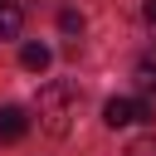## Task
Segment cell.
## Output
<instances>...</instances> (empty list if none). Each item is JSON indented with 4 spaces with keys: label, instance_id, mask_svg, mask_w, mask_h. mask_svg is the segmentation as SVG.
Instances as JSON below:
<instances>
[{
    "label": "cell",
    "instance_id": "obj_1",
    "mask_svg": "<svg viewBox=\"0 0 156 156\" xmlns=\"http://www.w3.org/2000/svg\"><path fill=\"white\" fill-rule=\"evenodd\" d=\"M73 117H78V88L63 83V78L44 83V88H39V127H44L49 136H68Z\"/></svg>",
    "mask_w": 156,
    "mask_h": 156
},
{
    "label": "cell",
    "instance_id": "obj_2",
    "mask_svg": "<svg viewBox=\"0 0 156 156\" xmlns=\"http://www.w3.org/2000/svg\"><path fill=\"white\" fill-rule=\"evenodd\" d=\"M156 112H151V102H141V98H107V107H102V122L117 132V127H136V122H151Z\"/></svg>",
    "mask_w": 156,
    "mask_h": 156
},
{
    "label": "cell",
    "instance_id": "obj_3",
    "mask_svg": "<svg viewBox=\"0 0 156 156\" xmlns=\"http://www.w3.org/2000/svg\"><path fill=\"white\" fill-rule=\"evenodd\" d=\"M24 132H29V112H24V107H15V102H10V107H0V141L10 146V141H20Z\"/></svg>",
    "mask_w": 156,
    "mask_h": 156
},
{
    "label": "cell",
    "instance_id": "obj_4",
    "mask_svg": "<svg viewBox=\"0 0 156 156\" xmlns=\"http://www.w3.org/2000/svg\"><path fill=\"white\" fill-rule=\"evenodd\" d=\"M20 29H24V5L0 0V39H20Z\"/></svg>",
    "mask_w": 156,
    "mask_h": 156
},
{
    "label": "cell",
    "instance_id": "obj_5",
    "mask_svg": "<svg viewBox=\"0 0 156 156\" xmlns=\"http://www.w3.org/2000/svg\"><path fill=\"white\" fill-rule=\"evenodd\" d=\"M132 78H136V88H141L146 98H156V49L136 58V73H132Z\"/></svg>",
    "mask_w": 156,
    "mask_h": 156
},
{
    "label": "cell",
    "instance_id": "obj_6",
    "mask_svg": "<svg viewBox=\"0 0 156 156\" xmlns=\"http://www.w3.org/2000/svg\"><path fill=\"white\" fill-rule=\"evenodd\" d=\"M49 58H54V54H49V44H24V49H20V63H24L29 73H44V68H49Z\"/></svg>",
    "mask_w": 156,
    "mask_h": 156
},
{
    "label": "cell",
    "instance_id": "obj_7",
    "mask_svg": "<svg viewBox=\"0 0 156 156\" xmlns=\"http://www.w3.org/2000/svg\"><path fill=\"white\" fill-rule=\"evenodd\" d=\"M127 156H156V132H151V136H136V141L127 146Z\"/></svg>",
    "mask_w": 156,
    "mask_h": 156
},
{
    "label": "cell",
    "instance_id": "obj_8",
    "mask_svg": "<svg viewBox=\"0 0 156 156\" xmlns=\"http://www.w3.org/2000/svg\"><path fill=\"white\" fill-rule=\"evenodd\" d=\"M58 29H63V34H83V15L63 10V15H58Z\"/></svg>",
    "mask_w": 156,
    "mask_h": 156
},
{
    "label": "cell",
    "instance_id": "obj_9",
    "mask_svg": "<svg viewBox=\"0 0 156 156\" xmlns=\"http://www.w3.org/2000/svg\"><path fill=\"white\" fill-rule=\"evenodd\" d=\"M141 15H146V20L156 24V0H146V5H141Z\"/></svg>",
    "mask_w": 156,
    "mask_h": 156
}]
</instances>
